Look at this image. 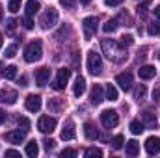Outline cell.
Wrapping results in <instances>:
<instances>
[{
	"instance_id": "cell-22",
	"label": "cell",
	"mask_w": 160,
	"mask_h": 158,
	"mask_svg": "<svg viewBox=\"0 0 160 158\" xmlns=\"http://www.w3.org/2000/svg\"><path fill=\"white\" fill-rule=\"evenodd\" d=\"M24 151H26V155H28V156H38V153H39V147H38V141H36V140H32V141H28V143H26V149H24Z\"/></svg>"
},
{
	"instance_id": "cell-36",
	"label": "cell",
	"mask_w": 160,
	"mask_h": 158,
	"mask_svg": "<svg viewBox=\"0 0 160 158\" xmlns=\"http://www.w3.org/2000/svg\"><path fill=\"white\" fill-rule=\"evenodd\" d=\"M17 123H19V126H22V130H30V121L26 117H19Z\"/></svg>"
},
{
	"instance_id": "cell-20",
	"label": "cell",
	"mask_w": 160,
	"mask_h": 158,
	"mask_svg": "<svg viewBox=\"0 0 160 158\" xmlns=\"http://www.w3.org/2000/svg\"><path fill=\"white\" fill-rule=\"evenodd\" d=\"M125 153H127L128 156H138V155H140V143H138L136 140L127 141V143H125Z\"/></svg>"
},
{
	"instance_id": "cell-49",
	"label": "cell",
	"mask_w": 160,
	"mask_h": 158,
	"mask_svg": "<svg viewBox=\"0 0 160 158\" xmlns=\"http://www.w3.org/2000/svg\"><path fill=\"white\" fill-rule=\"evenodd\" d=\"M91 0H80V4H89Z\"/></svg>"
},
{
	"instance_id": "cell-39",
	"label": "cell",
	"mask_w": 160,
	"mask_h": 158,
	"mask_svg": "<svg viewBox=\"0 0 160 158\" xmlns=\"http://www.w3.org/2000/svg\"><path fill=\"white\" fill-rule=\"evenodd\" d=\"M43 143H45V151H48V153H50V151L54 149V145H56L54 140H43Z\"/></svg>"
},
{
	"instance_id": "cell-19",
	"label": "cell",
	"mask_w": 160,
	"mask_h": 158,
	"mask_svg": "<svg viewBox=\"0 0 160 158\" xmlns=\"http://www.w3.org/2000/svg\"><path fill=\"white\" fill-rule=\"evenodd\" d=\"M84 136H86L88 140H91V141L99 138V132H97V128H95V125H93V123H89V121H88V123H84Z\"/></svg>"
},
{
	"instance_id": "cell-30",
	"label": "cell",
	"mask_w": 160,
	"mask_h": 158,
	"mask_svg": "<svg viewBox=\"0 0 160 158\" xmlns=\"http://www.w3.org/2000/svg\"><path fill=\"white\" fill-rule=\"evenodd\" d=\"M147 32H149V36H160V21L151 22L149 28H147Z\"/></svg>"
},
{
	"instance_id": "cell-42",
	"label": "cell",
	"mask_w": 160,
	"mask_h": 158,
	"mask_svg": "<svg viewBox=\"0 0 160 158\" xmlns=\"http://www.w3.org/2000/svg\"><path fill=\"white\" fill-rule=\"evenodd\" d=\"M104 4L110 6V7H116V6H121L123 4V0H104Z\"/></svg>"
},
{
	"instance_id": "cell-21",
	"label": "cell",
	"mask_w": 160,
	"mask_h": 158,
	"mask_svg": "<svg viewBox=\"0 0 160 158\" xmlns=\"http://www.w3.org/2000/svg\"><path fill=\"white\" fill-rule=\"evenodd\" d=\"M84 91H86V78H84V77H77V80H75V87H73L75 97H82Z\"/></svg>"
},
{
	"instance_id": "cell-43",
	"label": "cell",
	"mask_w": 160,
	"mask_h": 158,
	"mask_svg": "<svg viewBox=\"0 0 160 158\" xmlns=\"http://www.w3.org/2000/svg\"><path fill=\"white\" fill-rule=\"evenodd\" d=\"M153 101H155V102H160V86L153 89Z\"/></svg>"
},
{
	"instance_id": "cell-17",
	"label": "cell",
	"mask_w": 160,
	"mask_h": 158,
	"mask_svg": "<svg viewBox=\"0 0 160 158\" xmlns=\"http://www.w3.org/2000/svg\"><path fill=\"white\" fill-rule=\"evenodd\" d=\"M138 75H140V78H142V80L155 78V75H157V69H155V65H142V67L138 69Z\"/></svg>"
},
{
	"instance_id": "cell-16",
	"label": "cell",
	"mask_w": 160,
	"mask_h": 158,
	"mask_svg": "<svg viewBox=\"0 0 160 158\" xmlns=\"http://www.w3.org/2000/svg\"><path fill=\"white\" fill-rule=\"evenodd\" d=\"M116 82L119 84V87L123 91H128V89L132 87V75H130V73H119V75L116 77Z\"/></svg>"
},
{
	"instance_id": "cell-38",
	"label": "cell",
	"mask_w": 160,
	"mask_h": 158,
	"mask_svg": "<svg viewBox=\"0 0 160 158\" xmlns=\"http://www.w3.org/2000/svg\"><path fill=\"white\" fill-rule=\"evenodd\" d=\"M22 24H24V28H26V30H32V28H34V21H32V17H28V15H26V17H24V21H22Z\"/></svg>"
},
{
	"instance_id": "cell-24",
	"label": "cell",
	"mask_w": 160,
	"mask_h": 158,
	"mask_svg": "<svg viewBox=\"0 0 160 158\" xmlns=\"http://www.w3.org/2000/svg\"><path fill=\"white\" fill-rule=\"evenodd\" d=\"M143 130H145V125H143L142 121H138V119L130 121V132H132V134H136V136H138V134H142Z\"/></svg>"
},
{
	"instance_id": "cell-26",
	"label": "cell",
	"mask_w": 160,
	"mask_h": 158,
	"mask_svg": "<svg viewBox=\"0 0 160 158\" xmlns=\"http://www.w3.org/2000/svg\"><path fill=\"white\" fill-rule=\"evenodd\" d=\"M106 99H108V101H118V89H116L112 84L106 86Z\"/></svg>"
},
{
	"instance_id": "cell-35",
	"label": "cell",
	"mask_w": 160,
	"mask_h": 158,
	"mask_svg": "<svg viewBox=\"0 0 160 158\" xmlns=\"http://www.w3.org/2000/svg\"><path fill=\"white\" fill-rule=\"evenodd\" d=\"M60 156L62 158H75L77 156V151H75V149H63V151L60 153Z\"/></svg>"
},
{
	"instance_id": "cell-31",
	"label": "cell",
	"mask_w": 160,
	"mask_h": 158,
	"mask_svg": "<svg viewBox=\"0 0 160 158\" xmlns=\"http://www.w3.org/2000/svg\"><path fill=\"white\" fill-rule=\"evenodd\" d=\"M86 156H88V158H93V156L101 158V156H102V151H101V149H97V147H89V149H86Z\"/></svg>"
},
{
	"instance_id": "cell-34",
	"label": "cell",
	"mask_w": 160,
	"mask_h": 158,
	"mask_svg": "<svg viewBox=\"0 0 160 158\" xmlns=\"http://www.w3.org/2000/svg\"><path fill=\"white\" fill-rule=\"evenodd\" d=\"M132 43H134V37H132V36H128V34H127V36H123V37L119 39L121 47H130Z\"/></svg>"
},
{
	"instance_id": "cell-6",
	"label": "cell",
	"mask_w": 160,
	"mask_h": 158,
	"mask_svg": "<svg viewBox=\"0 0 160 158\" xmlns=\"http://www.w3.org/2000/svg\"><path fill=\"white\" fill-rule=\"evenodd\" d=\"M101 123H102L104 128H114V126H118V123H119L118 112H116V110H104V112L101 114Z\"/></svg>"
},
{
	"instance_id": "cell-32",
	"label": "cell",
	"mask_w": 160,
	"mask_h": 158,
	"mask_svg": "<svg viewBox=\"0 0 160 158\" xmlns=\"http://www.w3.org/2000/svg\"><path fill=\"white\" fill-rule=\"evenodd\" d=\"M21 4H22V0H9V4H8V9H9L11 13H17V11L21 9Z\"/></svg>"
},
{
	"instance_id": "cell-2",
	"label": "cell",
	"mask_w": 160,
	"mask_h": 158,
	"mask_svg": "<svg viewBox=\"0 0 160 158\" xmlns=\"http://www.w3.org/2000/svg\"><path fill=\"white\" fill-rule=\"evenodd\" d=\"M41 56H43V45L39 39L28 43V47L24 48V60L28 63H34V62H39Z\"/></svg>"
},
{
	"instance_id": "cell-15",
	"label": "cell",
	"mask_w": 160,
	"mask_h": 158,
	"mask_svg": "<svg viewBox=\"0 0 160 158\" xmlns=\"http://www.w3.org/2000/svg\"><path fill=\"white\" fill-rule=\"evenodd\" d=\"M48 80H50V69L48 67H41L36 71V84L38 86H47L48 84Z\"/></svg>"
},
{
	"instance_id": "cell-25",
	"label": "cell",
	"mask_w": 160,
	"mask_h": 158,
	"mask_svg": "<svg viewBox=\"0 0 160 158\" xmlns=\"http://www.w3.org/2000/svg\"><path fill=\"white\" fill-rule=\"evenodd\" d=\"M38 11H39V2H38V0L26 2V15H28V17H32V15L38 13Z\"/></svg>"
},
{
	"instance_id": "cell-50",
	"label": "cell",
	"mask_w": 160,
	"mask_h": 158,
	"mask_svg": "<svg viewBox=\"0 0 160 158\" xmlns=\"http://www.w3.org/2000/svg\"><path fill=\"white\" fill-rule=\"evenodd\" d=\"M2 73H4V71H2V63H0V75H2Z\"/></svg>"
},
{
	"instance_id": "cell-12",
	"label": "cell",
	"mask_w": 160,
	"mask_h": 158,
	"mask_svg": "<svg viewBox=\"0 0 160 158\" xmlns=\"http://www.w3.org/2000/svg\"><path fill=\"white\" fill-rule=\"evenodd\" d=\"M102 101H104V91H102V87L99 84H95L91 87V93H89V102L95 104V106H99Z\"/></svg>"
},
{
	"instance_id": "cell-44",
	"label": "cell",
	"mask_w": 160,
	"mask_h": 158,
	"mask_svg": "<svg viewBox=\"0 0 160 158\" xmlns=\"http://www.w3.org/2000/svg\"><path fill=\"white\" fill-rule=\"evenodd\" d=\"M6 156H21V153H17L15 149H9V151H6Z\"/></svg>"
},
{
	"instance_id": "cell-23",
	"label": "cell",
	"mask_w": 160,
	"mask_h": 158,
	"mask_svg": "<svg viewBox=\"0 0 160 158\" xmlns=\"http://www.w3.org/2000/svg\"><path fill=\"white\" fill-rule=\"evenodd\" d=\"M118 19H110V21H106L104 22V26H102V30H104V34H114L116 30H118Z\"/></svg>"
},
{
	"instance_id": "cell-48",
	"label": "cell",
	"mask_w": 160,
	"mask_h": 158,
	"mask_svg": "<svg viewBox=\"0 0 160 158\" xmlns=\"http://www.w3.org/2000/svg\"><path fill=\"white\" fill-rule=\"evenodd\" d=\"M2 45H4V37H2V34H0V48H2Z\"/></svg>"
},
{
	"instance_id": "cell-51",
	"label": "cell",
	"mask_w": 160,
	"mask_h": 158,
	"mask_svg": "<svg viewBox=\"0 0 160 158\" xmlns=\"http://www.w3.org/2000/svg\"><path fill=\"white\" fill-rule=\"evenodd\" d=\"M0 19H2V6H0Z\"/></svg>"
},
{
	"instance_id": "cell-1",
	"label": "cell",
	"mask_w": 160,
	"mask_h": 158,
	"mask_svg": "<svg viewBox=\"0 0 160 158\" xmlns=\"http://www.w3.org/2000/svg\"><path fill=\"white\" fill-rule=\"evenodd\" d=\"M101 48H102V52L106 54V58H108L110 62H114V63H123V62H127V58H128L125 47H121L119 41L102 39L101 41Z\"/></svg>"
},
{
	"instance_id": "cell-52",
	"label": "cell",
	"mask_w": 160,
	"mask_h": 158,
	"mask_svg": "<svg viewBox=\"0 0 160 158\" xmlns=\"http://www.w3.org/2000/svg\"><path fill=\"white\" fill-rule=\"evenodd\" d=\"M158 58H160V54H158Z\"/></svg>"
},
{
	"instance_id": "cell-41",
	"label": "cell",
	"mask_w": 160,
	"mask_h": 158,
	"mask_svg": "<svg viewBox=\"0 0 160 158\" xmlns=\"http://www.w3.org/2000/svg\"><path fill=\"white\" fill-rule=\"evenodd\" d=\"M15 26H17V21H15V19H8V21H6V28H8L9 32L15 30Z\"/></svg>"
},
{
	"instance_id": "cell-47",
	"label": "cell",
	"mask_w": 160,
	"mask_h": 158,
	"mask_svg": "<svg viewBox=\"0 0 160 158\" xmlns=\"http://www.w3.org/2000/svg\"><path fill=\"white\" fill-rule=\"evenodd\" d=\"M155 15H157V19L160 21V6H157V7H155Z\"/></svg>"
},
{
	"instance_id": "cell-46",
	"label": "cell",
	"mask_w": 160,
	"mask_h": 158,
	"mask_svg": "<svg viewBox=\"0 0 160 158\" xmlns=\"http://www.w3.org/2000/svg\"><path fill=\"white\" fill-rule=\"evenodd\" d=\"M4 121H6V112H2V110H0V125H2Z\"/></svg>"
},
{
	"instance_id": "cell-33",
	"label": "cell",
	"mask_w": 160,
	"mask_h": 158,
	"mask_svg": "<svg viewBox=\"0 0 160 158\" xmlns=\"http://www.w3.org/2000/svg\"><path fill=\"white\" fill-rule=\"evenodd\" d=\"M147 6H149V2H147V0H145V2H142V4H138V7H136V9H138V15H140V17H145V15H147Z\"/></svg>"
},
{
	"instance_id": "cell-3",
	"label": "cell",
	"mask_w": 160,
	"mask_h": 158,
	"mask_svg": "<svg viewBox=\"0 0 160 158\" xmlns=\"http://www.w3.org/2000/svg\"><path fill=\"white\" fill-rule=\"evenodd\" d=\"M88 71L93 77H99L102 73V60H101V54H97L95 50L88 52Z\"/></svg>"
},
{
	"instance_id": "cell-8",
	"label": "cell",
	"mask_w": 160,
	"mask_h": 158,
	"mask_svg": "<svg viewBox=\"0 0 160 158\" xmlns=\"http://www.w3.org/2000/svg\"><path fill=\"white\" fill-rule=\"evenodd\" d=\"M97 24H99L97 17H86V19L82 21V28H84V36H86V39H91V37L95 36V32H97Z\"/></svg>"
},
{
	"instance_id": "cell-40",
	"label": "cell",
	"mask_w": 160,
	"mask_h": 158,
	"mask_svg": "<svg viewBox=\"0 0 160 158\" xmlns=\"http://www.w3.org/2000/svg\"><path fill=\"white\" fill-rule=\"evenodd\" d=\"M60 4H62L63 7H67V9H73L77 2H75V0H60Z\"/></svg>"
},
{
	"instance_id": "cell-18",
	"label": "cell",
	"mask_w": 160,
	"mask_h": 158,
	"mask_svg": "<svg viewBox=\"0 0 160 158\" xmlns=\"http://www.w3.org/2000/svg\"><path fill=\"white\" fill-rule=\"evenodd\" d=\"M142 123H143L147 128H157V126H158V121H157V117H155V114L149 112V110L143 112V116H142Z\"/></svg>"
},
{
	"instance_id": "cell-10",
	"label": "cell",
	"mask_w": 160,
	"mask_h": 158,
	"mask_svg": "<svg viewBox=\"0 0 160 158\" xmlns=\"http://www.w3.org/2000/svg\"><path fill=\"white\" fill-rule=\"evenodd\" d=\"M17 91L15 89H11V87H2L0 89V102H4V104H15L17 102Z\"/></svg>"
},
{
	"instance_id": "cell-27",
	"label": "cell",
	"mask_w": 160,
	"mask_h": 158,
	"mask_svg": "<svg viewBox=\"0 0 160 158\" xmlns=\"http://www.w3.org/2000/svg\"><path fill=\"white\" fill-rule=\"evenodd\" d=\"M145 93H147V89H145V86L142 84V86H138V87H136V91H134V99L140 102V101H143V99H145Z\"/></svg>"
},
{
	"instance_id": "cell-11",
	"label": "cell",
	"mask_w": 160,
	"mask_h": 158,
	"mask_svg": "<svg viewBox=\"0 0 160 158\" xmlns=\"http://www.w3.org/2000/svg\"><path fill=\"white\" fill-rule=\"evenodd\" d=\"M145 151H147V155H149V156L158 155V153H160V138H157V136L147 138V140H145Z\"/></svg>"
},
{
	"instance_id": "cell-5",
	"label": "cell",
	"mask_w": 160,
	"mask_h": 158,
	"mask_svg": "<svg viewBox=\"0 0 160 158\" xmlns=\"http://www.w3.org/2000/svg\"><path fill=\"white\" fill-rule=\"evenodd\" d=\"M56 22H58V11H56L54 7H48V9L41 15V19H39V24H41V28H43V30L52 28Z\"/></svg>"
},
{
	"instance_id": "cell-14",
	"label": "cell",
	"mask_w": 160,
	"mask_h": 158,
	"mask_svg": "<svg viewBox=\"0 0 160 158\" xmlns=\"http://www.w3.org/2000/svg\"><path fill=\"white\" fill-rule=\"evenodd\" d=\"M24 138H26V130H9L8 134H6V140L9 141V143H22L24 141Z\"/></svg>"
},
{
	"instance_id": "cell-9",
	"label": "cell",
	"mask_w": 160,
	"mask_h": 158,
	"mask_svg": "<svg viewBox=\"0 0 160 158\" xmlns=\"http://www.w3.org/2000/svg\"><path fill=\"white\" fill-rule=\"evenodd\" d=\"M41 104H43V101H41L39 95H28L26 99H24V106H26V110L28 112H34V114H38L41 110Z\"/></svg>"
},
{
	"instance_id": "cell-13",
	"label": "cell",
	"mask_w": 160,
	"mask_h": 158,
	"mask_svg": "<svg viewBox=\"0 0 160 158\" xmlns=\"http://www.w3.org/2000/svg\"><path fill=\"white\" fill-rule=\"evenodd\" d=\"M62 140H65V141H69V140H73L75 138V123H73V119H67L65 123H63V128H62Z\"/></svg>"
},
{
	"instance_id": "cell-4",
	"label": "cell",
	"mask_w": 160,
	"mask_h": 158,
	"mask_svg": "<svg viewBox=\"0 0 160 158\" xmlns=\"http://www.w3.org/2000/svg\"><path fill=\"white\" fill-rule=\"evenodd\" d=\"M69 78H71V69H67V67L58 69V75H56V78H54V82H52V89L62 91V89L67 86Z\"/></svg>"
},
{
	"instance_id": "cell-28",
	"label": "cell",
	"mask_w": 160,
	"mask_h": 158,
	"mask_svg": "<svg viewBox=\"0 0 160 158\" xmlns=\"http://www.w3.org/2000/svg\"><path fill=\"white\" fill-rule=\"evenodd\" d=\"M4 77L8 80H13L17 77V67H15V65H8V67L4 69Z\"/></svg>"
},
{
	"instance_id": "cell-29",
	"label": "cell",
	"mask_w": 160,
	"mask_h": 158,
	"mask_svg": "<svg viewBox=\"0 0 160 158\" xmlns=\"http://www.w3.org/2000/svg\"><path fill=\"white\" fill-rule=\"evenodd\" d=\"M110 143H112V147H114V149H121V147L125 145V138H123L121 134H118V136H114V138H112V141H110Z\"/></svg>"
},
{
	"instance_id": "cell-7",
	"label": "cell",
	"mask_w": 160,
	"mask_h": 158,
	"mask_svg": "<svg viewBox=\"0 0 160 158\" xmlns=\"http://www.w3.org/2000/svg\"><path fill=\"white\" fill-rule=\"evenodd\" d=\"M56 125H58V121L54 117H50V116H41L39 121H38V128L43 134H52L54 128H56Z\"/></svg>"
},
{
	"instance_id": "cell-45",
	"label": "cell",
	"mask_w": 160,
	"mask_h": 158,
	"mask_svg": "<svg viewBox=\"0 0 160 158\" xmlns=\"http://www.w3.org/2000/svg\"><path fill=\"white\" fill-rule=\"evenodd\" d=\"M19 84L24 87V86H28V80H26V77H21V80H19Z\"/></svg>"
},
{
	"instance_id": "cell-37",
	"label": "cell",
	"mask_w": 160,
	"mask_h": 158,
	"mask_svg": "<svg viewBox=\"0 0 160 158\" xmlns=\"http://www.w3.org/2000/svg\"><path fill=\"white\" fill-rule=\"evenodd\" d=\"M15 54H17V45H9L6 48V58H13Z\"/></svg>"
}]
</instances>
